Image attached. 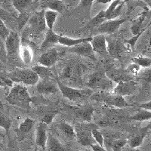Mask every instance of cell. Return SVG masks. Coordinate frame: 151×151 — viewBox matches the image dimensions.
Returning <instances> with one entry per match:
<instances>
[{
	"label": "cell",
	"mask_w": 151,
	"mask_h": 151,
	"mask_svg": "<svg viewBox=\"0 0 151 151\" xmlns=\"http://www.w3.org/2000/svg\"><path fill=\"white\" fill-rule=\"evenodd\" d=\"M6 101L10 104L27 110L30 108L32 103V98L26 86L17 83L12 87L6 97Z\"/></svg>",
	"instance_id": "obj_1"
},
{
	"label": "cell",
	"mask_w": 151,
	"mask_h": 151,
	"mask_svg": "<svg viewBox=\"0 0 151 151\" xmlns=\"http://www.w3.org/2000/svg\"><path fill=\"white\" fill-rule=\"evenodd\" d=\"M88 88L100 91H109L113 89V82L106 76L104 70H97L88 76L86 80Z\"/></svg>",
	"instance_id": "obj_2"
},
{
	"label": "cell",
	"mask_w": 151,
	"mask_h": 151,
	"mask_svg": "<svg viewBox=\"0 0 151 151\" xmlns=\"http://www.w3.org/2000/svg\"><path fill=\"white\" fill-rule=\"evenodd\" d=\"M55 79L58 83V86L61 92L62 95L70 101H77L80 100H85L88 98L92 95L94 91L90 88H74L70 86H66L59 80L57 76Z\"/></svg>",
	"instance_id": "obj_3"
},
{
	"label": "cell",
	"mask_w": 151,
	"mask_h": 151,
	"mask_svg": "<svg viewBox=\"0 0 151 151\" xmlns=\"http://www.w3.org/2000/svg\"><path fill=\"white\" fill-rule=\"evenodd\" d=\"M7 76L13 83L28 86L36 85L40 80L37 74L31 68H16Z\"/></svg>",
	"instance_id": "obj_4"
},
{
	"label": "cell",
	"mask_w": 151,
	"mask_h": 151,
	"mask_svg": "<svg viewBox=\"0 0 151 151\" xmlns=\"http://www.w3.org/2000/svg\"><path fill=\"white\" fill-rule=\"evenodd\" d=\"M81 76H82V70L81 66L75 61L67 62L64 64L60 70V75L58 76V79L61 82H70L71 83H80Z\"/></svg>",
	"instance_id": "obj_5"
},
{
	"label": "cell",
	"mask_w": 151,
	"mask_h": 151,
	"mask_svg": "<svg viewBox=\"0 0 151 151\" xmlns=\"http://www.w3.org/2000/svg\"><path fill=\"white\" fill-rule=\"evenodd\" d=\"M90 98L97 101L104 102L105 104L108 106H115L118 108H124L130 106L123 97L116 95L109 91H99L95 94L93 93Z\"/></svg>",
	"instance_id": "obj_6"
},
{
	"label": "cell",
	"mask_w": 151,
	"mask_h": 151,
	"mask_svg": "<svg viewBox=\"0 0 151 151\" xmlns=\"http://www.w3.org/2000/svg\"><path fill=\"white\" fill-rule=\"evenodd\" d=\"M21 46V37L15 31H10L5 41V48L7 59L9 60H17L19 56Z\"/></svg>",
	"instance_id": "obj_7"
},
{
	"label": "cell",
	"mask_w": 151,
	"mask_h": 151,
	"mask_svg": "<svg viewBox=\"0 0 151 151\" xmlns=\"http://www.w3.org/2000/svg\"><path fill=\"white\" fill-rule=\"evenodd\" d=\"M94 128L93 125H85L83 123L76 126V138L79 144L85 147H90L91 144L96 143L91 134V131Z\"/></svg>",
	"instance_id": "obj_8"
},
{
	"label": "cell",
	"mask_w": 151,
	"mask_h": 151,
	"mask_svg": "<svg viewBox=\"0 0 151 151\" xmlns=\"http://www.w3.org/2000/svg\"><path fill=\"white\" fill-rule=\"evenodd\" d=\"M151 16V11L149 8L145 5L144 7V10L141 12L139 16L132 21V25H131V32L134 36H137L138 34H141L146 30L148 27L151 25V21L149 23L147 27L144 26V21H146L147 18Z\"/></svg>",
	"instance_id": "obj_9"
},
{
	"label": "cell",
	"mask_w": 151,
	"mask_h": 151,
	"mask_svg": "<svg viewBox=\"0 0 151 151\" xmlns=\"http://www.w3.org/2000/svg\"><path fill=\"white\" fill-rule=\"evenodd\" d=\"M28 25L33 34H40L44 32L47 28L45 21V10L42 9L31 16L28 21Z\"/></svg>",
	"instance_id": "obj_10"
},
{
	"label": "cell",
	"mask_w": 151,
	"mask_h": 151,
	"mask_svg": "<svg viewBox=\"0 0 151 151\" xmlns=\"http://www.w3.org/2000/svg\"><path fill=\"white\" fill-rule=\"evenodd\" d=\"M36 91L41 95H51L59 91L55 78H46L40 79L36 84Z\"/></svg>",
	"instance_id": "obj_11"
},
{
	"label": "cell",
	"mask_w": 151,
	"mask_h": 151,
	"mask_svg": "<svg viewBox=\"0 0 151 151\" xmlns=\"http://www.w3.org/2000/svg\"><path fill=\"white\" fill-rule=\"evenodd\" d=\"M62 53L55 48H52L46 52H42L39 58V64L45 67H53L61 57Z\"/></svg>",
	"instance_id": "obj_12"
},
{
	"label": "cell",
	"mask_w": 151,
	"mask_h": 151,
	"mask_svg": "<svg viewBox=\"0 0 151 151\" xmlns=\"http://www.w3.org/2000/svg\"><path fill=\"white\" fill-rule=\"evenodd\" d=\"M137 88V83L134 80L126 81V82H120L117 83L116 86L113 88L111 92L119 96H129L134 94Z\"/></svg>",
	"instance_id": "obj_13"
},
{
	"label": "cell",
	"mask_w": 151,
	"mask_h": 151,
	"mask_svg": "<svg viewBox=\"0 0 151 151\" xmlns=\"http://www.w3.org/2000/svg\"><path fill=\"white\" fill-rule=\"evenodd\" d=\"M70 110L76 118L84 122H89L92 119L94 108L91 104H86L83 106H70Z\"/></svg>",
	"instance_id": "obj_14"
},
{
	"label": "cell",
	"mask_w": 151,
	"mask_h": 151,
	"mask_svg": "<svg viewBox=\"0 0 151 151\" xmlns=\"http://www.w3.org/2000/svg\"><path fill=\"white\" fill-rule=\"evenodd\" d=\"M126 19H115V20H109L106 21L98 27V31L101 34L112 35L116 32L123 24Z\"/></svg>",
	"instance_id": "obj_15"
},
{
	"label": "cell",
	"mask_w": 151,
	"mask_h": 151,
	"mask_svg": "<svg viewBox=\"0 0 151 151\" xmlns=\"http://www.w3.org/2000/svg\"><path fill=\"white\" fill-rule=\"evenodd\" d=\"M69 52L71 53L76 54L82 57H85L87 58L91 59L93 60H96L95 53L93 51L90 42H84L79 45L69 48Z\"/></svg>",
	"instance_id": "obj_16"
},
{
	"label": "cell",
	"mask_w": 151,
	"mask_h": 151,
	"mask_svg": "<svg viewBox=\"0 0 151 151\" xmlns=\"http://www.w3.org/2000/svg\"><path fill=\"white\" fill-rule=\"evenodd\" d=\"M106 41L108 55L114 58H120L123 51L122 44L121 43L120 40L114 36H106Z\"/></svg>",
	"instance_id": "obj_17"
},
{
	"label": "cell",
	"mask_w": 151,
	"mask_h": 151,
	"mask_svg": "<svg viewBox=\"0 0 151 151\" xmlns=\"http://www.w3.org/2000/svg\"><path fill=\"white\" fill-rule=\"evenodd\" d=\"M19 56L21 61L26 65H29L33 62L34 52L31 47L29 45L28 42L24 37L21 38V46L19 51Z\"/></svg>",
	"instance_id": "obj_18"
},
{
	"label": "cell",
	"mask_w": 151,
	"mask_h": 151,
	"mask_svg": "<svg viewBox=\"0 0 151 151\" xmlns=\"http://www.w3.org/2000/svg\"><path fill=\"white\" fill-rule=\"evenodd\" d=\"M93 51L94 53L101 55L102 57L108 56L107 47H106V35L99 34L92 37V40L90 42Z\"/></svg>",
	"instance_id": "obj_19"
},
{
	"label": "cell",
	"mask_w": 151,
	"mask_h": 151,
	"mask_svg": "<svg viewBox=\"0 0 151 151\" xmlns=\"http://www.w3.org/2000/svg\"><path fill=\"white\" fill-rule=\"evenodd\" d=\"M105 72H106V76H108L109 79H111L113 82H116V83H120V82L133 80V78H134L125 72V70H122L120 69L110 67Z\"/></svg>",
	"instance_id": "obj_20"
},
{
	"label": "cell",
	"mask_w": 151,
	"mask_h": 151,
	"mask_svg": "<svg viewBox=\"0 0 151 151\" xmlns=\"http://www.w3.org/2000/svg\"><path fill=\"white\" fill-rule=\"evenodd\" d=\"M37 111L40 113V116L41 118L40 122L48 125L52 123L59 110L55 106H46L40 107L38 109Z\"/></svg>",
	"instance_id": "obj_21"
},
{
	"label": "cell",
	"mask_w": 151,
	"mask_h": 151,
	"mask_svg": "<svg viewBox=\"0 0 151 151\" xmlns=\"http://www.w3.org/2000/svg\"><path fill=\"white\" fill-rule=\"evenodd\" d=\"M48 125L40 122L36 128V144L43 150H45L47 139H48Z\"/></svg>",
	"instance_id": "obj_22"
},
{
	"label": "cell",
	"mask_w": 151,
	"mask_h": 151,
	"mask_svg": "<svg viewBox=\"0 0 151 151\" xmlns=\"http://www.w3.org/2000/svg\"><path fill=\"white\" fill-rule=\"evenodd\" d=\"M60 36V35L55 33L53 29H48L46 34H45V40H43L41 46H40V51L45 52L52 48L54 45L58 44Z\"/></svg>",
	"instance_id": "obj_23"
},
{
	"label": "cell",
	"mask_w": 151,
	"mask_h": 151,
	"mask_svg": "<svg viewBox=\"0 0 151 151\" xmlns=\"http://www.w3.org/2000/svg\"><path fill=\"white\" fill-rule=\"evenodd\" d=\"M40 7L43 10H52L58 13H62L65 11V3L60 0H44L40 2Z\"/></svg>",
	"instance_id": "obj_24"
},
{
	"label": "cell",
	"mask_w": 151,
	"mask_h": 151,
	"mask_svg": "<svg viewBox=\"0 0 151 151\" xmlns=\"http://www.w3.org/2000/svg\"><path fill=\"white\" fill-rule=\"evenodd\" d=\"M92 40V37H86V38H79V39H73V38L68 37V36H62L60 35L58 40V44L61 45H64L68 48H72L79 45L80 43H83L84 42H91Z\"/></svg>",
	"instance_id": "obj_25"
},
{
	"label": "cell",
	"mask_w": 151,
	"mask_h": 151,
	"mask_svg": "<svg viewBox=\"0 0 151 151\" xmlns=\"http://www.w3.org/2000/svg\"><path fill=\"white\" fill-rule=\"evenodd\" d=\"M147 132L148 130L146 128H141L134 136H132L130 139L128 140L127 144H129L130 147L133 148V149L138 147H140L142 144L144 138H145L147 134Z\"/></svg>",
	"instance_id": "obj_26"
},
{
	"label": "cell",
	"mask_w": 151,
	"mask_h": 151,
	"mask_svg": "<svg viewBox=\"0 0 151 151\" xmlns=\"http://www.w3.org/2000/svg\"><path fill=\"white\" fill-rule=\"evenodd\" d=\"M35 121L33 120V119L26 118L20 124V125L18 126L17 129V134L18 135V137L23 139L26 134H27L28 133L31 132V130L33 129V126H34Z\"/></svg>",
	"instance_id": "obj_27"
},
{
	"label": "cell",
	"mask_w": 151,
	"mask_h": 151,
	"mask_svg": "<svg viewBox=\"0 0 151 151\" xmlns=\"http://www.w3.org/2000/svg\"><path fill=\"white\" fill-rule=\"evenodd\" d=\"M45 149L47 151H65V147L53 134H48Z\"/></svg>",
	"instance_id": "obj_28"
},
{
	"label": "cell",
	"mask_w": 151,
	"mask_h": 151,
	"mask_svg": "<svg viewBox=\"0 0 151 151\" xmlns=\"http://www.w3.org/2000/svg\"><path fill=\"white\" fill-rule=\"evenodd\" d=\"M32 70L37 74L40 79H46V78H55L52 70L48 67H43L42 65H36L32 67Z\"/></svg>",
	"instance_id": "obj_29"
},
{
	"label": "cell",
	"mask_w": 151,
	"mask_h": 151,
	"mask_svg": "<svg viewBox=\"0 0 151 151\" xmlns=\"http://www.w3.org/2000/svg\"><path fill=\"white\" fill-rule=\"evenodd\" d=\"M58 127L67 138L70 140H73L76 138L75 129L70 124L67 123V122H61L58 125Z\"/></svg>",
	"instance_id": "obj_30"
},
{
	"label": "cell",
	"mask_w": 151,
	"mask_h": 151,
	"mask_svg": "<svg viewBox=\"0 0 151 151\" xmlns=\"http://www.w3.org/2000/svg\"><path fill=\"white\" fill-rule=\"evenodd\" d=\"M32 2L33 1L30 0H14L12 1V5L14 9L19 12V14H21L27 13V10L33 4Z\"/></svg>",
	"instance_id": "obj_31"
},
{
	"label": "cell",
	"mask_w": 151,
	"mask_h": 151,
	"mask_svg": "<svg viewBox=\"0 0 151 151\" xmlns=\"http://www.w3.org/2000/svg\"><path fill=\"white\" fill-rule=\"evenodd\" d=\"M58 13L52 10H45V21L48 29H53Z\"/></svg>",
	"instance_id": "obj_32"
},
{
	"label": "cell",
	"mask_w": 151,
	"mask_h": 151,
	"mask_svg": "<svg viewBox=\"0 0 151 151\" xmlns=\"http://www.w3.org/2000/svg\"><path fill=\"white\" fill-rule=\"evenodd\" d=\"M130 119L131 120L139 121V122L150 120L151 119V111L141 108L134 116L130 117Z\"/></svg>",
	"instance_id": "obj_33"
},
{
	"label": "cell",
	"mask_w": 151,
	"mask_h": 151,
	"mask_svg": "<svg viewBox=\"0 0 151 151\" xmlns=\"http://www.w3.org/2000/svg\"><path fill=\"white\" fill-rule=\"evenodd\" d=\"M132 62L133 64H137L141 67H144V68H149L151 66L150 58L143 57L141 56V55H138V56L134 57V58H132Z\"/></svg>",
	"instance_id": "obj_34"
},
{
	"label": "cell",
	"mask_w": 151,
	"mask_h": 151,
	"mask_svg": "<svg viewBox=\"0 0 151 151\" xmlns=\"http://www.w3.org/2000/svg\"><path fill=\"white\" fill-rule=\"evenodd\" d=\"M104 21H106V14H105V10H102L98 13L95 17H93L91 21L88 23V26L90 27H98L101 24H103Z\"/></svg>",
	"instance_id": "obj_35"
},
{
	"label": "cell",
	"mask_w": 151,
	"mask_h": 151,
	"mask_svg": "<svg viewBox=\"0 0 151 151\" xmlns=\"http://www.w3.org/2000/svg\"><path fill=\"white\" fill-rule=\"evenodd\" d=\"M11 126H12V121L10 119L5 113L0 111V127L5 129L8 134Z\"/></svg>",
	"instance_id": "obj_36"
},
{
	"label": "cell",
	"mask_w": 151,
	"mask_h": 151,
	"mask_svg": "<svg viewBox=\"0 0 151 151\" xmlns=\"http://www.w3.org/2000/svg\"><path fill=\"white\" fill-rule=\"evenodd\" d=\"M91 134H92V137L94 141H95V142H96V144H98L101 147H104V140L103 134H102L101 132L98 131L97 128L94 127L91 131Z\"/></svg>",
	"instance_id": "obj_37"
},
{
	"label": "cell",
	"mask_w": 151,
	"mask_h": 151,
	"mask_svg": "<svg viewBox=\"0 0 151 151\" xmlns=\"http://www.w3.org/2000/svg\"><path fill=\"white\" fill-rule=\"evenodd\" d=\"M140 70H141V67L137 65V64H133V63L128 66L127 68L125 69V72L132 76H133V77L136 76H138Z\"/></svg>",
	"instance_id": "obj_38"
},
{
	"label": "cell",
	"mask_w": 151,
	"mask_h": 151,
	"mask_svg": "<svg viewBox=\"0 0 151 151\" xmlns=\"http://www.w3.org/2000/svg\"><path fill=\"white\" fill-rule=\"evenodd\" d=\"M128 140L119 139L113 141L112 144V148L113 151H123L124 147L127 144Z\"/></svg>",
	"instance_id": "obj_39"
},
{
	"label": "cell",
	"mask_w": 151,
	"mask_h": 151,
	"mask_svg": "<svg viewBox=\"0 0 151 151\" xmlns=\"http://www.w3.org/2000/svg\"><path fill=\"white\" fill-rule=\"evenodd\" d=\"M9 33H10V30L8 29V27L4 23L3 20L0 18V37L2 38L4 41H5Z\"/></svg>",
	"instance_id": "obj_40"
},
{
	"label": "cell",
	"mask_w": 151,
	"mask_h": 151,
	"mask_svg": "<svg viewBox=\"0 0 151 151\" xmlns=\"http://www.w3.org/2000/svg\"><path fill=\"white\" fill-rule=\"evenodd\" d=\"M122 2V1L120 0H114V1H112V2L110 3V6L108 7V9L105 10V14H106V21H107L108 17H110V14L113 13V12L116 9V8L118 6L119 4Z\"/></svg>",
	"instance_id": "obj_41"
},
{
	"label": "cell",
	"mask_w": 151,
	"mask_h": 151,
	"mask_svg": "<svg viewBox=\"0 0 151 151\" xmlns=\"http://www.w3.org/2000/svg\"><path fill=\"white\" fill-rule=\"evenodd\" d=\"M125 1H122V2L116 8L115 10L113 11V13L110 14V17L107 19V21H109V20H115V19L117 18V17H119V16L120 15L121 13H122V8H123V5L124 4H125Z\"/></svg>",
	"instance_id": "obj_42"
},
{
	"label": "cell",
	"mask_w": 151,
	"mask_h": 151,
	"mask_svg": "<svg viewBox=\"0 0 151 151\" xmlns=\"http://www.w3.org/2000/svg\"><path fill=\"white\" fill-rule=\"evenodd\" d=\"M140 76V79L146 81L147 83H151V68H149L147 70H144L138 74Z\"/></svg>",
	"instance_id": "obj_43"
},
{
	"label": "cell",
	"mask_w": 151,
	"mask_h": 151,
	"mask_svg": "<svg viewBox=\"0 0 151 151\" xmlns=\"http://www.w3.org/2000/svg\"><path fill=\"white\" fill-rule=\"evenodd\" d=\"M0 82H2V83H5L8 87L12 88L13 85H14V83L7 76L4 75V73L1 70V69H0Z\"/></svg>",
	"instance_id": "obj_44"
},
{
	"label": "cell",
	"mask_w": 151,
	"mask_h": 151,
	"mask_svg": "<svg viewBox=\"0 0 151 151\" xmlns=\"http://www.w3.org/2000/svg\"><path fill=\"white\" fill-rule=\"evenodd\" d=\"M90 147L93 150V151H106L104 147H101L98 144H96V143L91 144Z\"/></svg>",
	"instance_id": "obj_45"
},
{
	"label": "cell",
	"mask_w": 151,
	"mask_h": 151,
	"mask_svg": "<svg viewBox=\"0 0 151 151\" xmlns=\"http://www.w3.org/2000/svg\"><path fill=\"white\" fill-rule=\"evenodd\" d=\"M140 108L145 109V110H147L149 111H151V101L148 102H145V103L141 104L138 105Z\"/></svg>",
	"instance_id": "obj_46"
},
{
	"label": "cell",
	"mask_w": 151,
	"mask_h": 151,
	"mask_svg": "<svg viewBox=\"0 0 151 151\" xmlns=\"http://www.w3.org/2000/svg\"><path fill=\"white\" fill-rule=\"evenodd\" d=\"M7 59V56H6V52L5 50L2 49V48H0V60L2 61L5 62Z\"/></svg>",
	"instance_id": "obj_47"
},
{
	"label": "cell",
	"mask_w": 151,
	"mask_h": 151,
	"mask_svg": "<svg viewBox=\"0 0 151 151\" xmlns=\"http://www.w3.org/2000/svg\"><path fill=\"white\" fill-rule=\"evenodd\" d=\"M94 2H97L99 4H110L112 2V0H96V1H94Z\"/></svg>",
	"instance_id": "obj_48"
},
{
	"label": "cell",
	"mask_w": 151,
	"mask_h": 151,
	"mask_svg": "<svg viewBox=\"0 0 151 151\" xmlns=\"http://www.w3.org/2000/svg\"><path fill=\"white\" fill-rule=\"evenodd\" d=\"M144 3L146 4L147 6L149 8L150 10L151 11V0H145V1H144Z\"/></svg>",
	"instance_id": "obj_49"
},
{
	"label": "cell",
	"mask_w": 151,
	"mask_h": 151,
	"mask_svg": "<svg viewBox=\"0 0 151 151\" xmlns=\"http://www.w3.org/2000/svg\"><path fill=\"white\" fill-rule=\"evenodd\" d=\"M145 128H146V129H147L148 131L151 130V119H150V122H149V123H148L147 125L146 126H145Z\"/></svg>",
	"instance_id": "obj_50"
},
{
	"label": "cell",
	"mask_w": 151,
	"mask_h": 151,
	"mask_svg": "<svg viewBox=\"0 0 151 151\" xmlns=\"http://www.w3.org/2000/svg\"><path fill=\"white\" fill-rule=\"evenodd\" d=\"M0 86H2V87H5L6 85H5L4 83H2V82H0Z\"/></svg>",
	"instance_id": "obj_51"
},
{
	"label": "cell",
	"mask_w": 151,
	"mask_h": 151,
	"mask_svg": "<svg viewBox=\"0 0 151 151\" xmlns=\"http://www.w3.org/2000/svg\"><path fill=\"white\" fill-rule=\"evenodd\" d=\"M131 151H143V150H139V149H137V148H135V149H132Z\"/></svg>",
	"instance_id": "obj_52"
},
{
	"label": "cell",
	"mask_w": 151,
	"mask_h": 151,
	"mask_svg": "<svg viewBox=\"0 0 151 151\" xmlns=\"http://www.w3.org/2000/svg\"><path fill=\"white\" fill-rule=\"evenodd\" d=\"M33 151H39V150H38V148H34V150H33Z\"/></svg>",
	"instance_id": "obj_53"
},
{
	"label": "cell",
	"mask_w": 151,
	"mask_h": 151,
	"mask_svg": "<svg viewBox=\"0 0 151 151\" xmlns=\"http://www.w3.org/2000/svg\"><path fill=\"white\" fill-rule=\"evenodd\" d=\"M79 151H83V150H79Z\"/></svg>",
	"instance_id": "obj_54"
},
{
	"label": "cell",
	"mask_w": 151,
	"mask_h": 151,
	"mask_svg": "<svg viewBox=\"0 0 151 151\" xmlns=\"http://www.w3.org/2000/svg\"><path fill=\"white\" fill-rule=\"evenodd\" d=\"M5 151H9V150H5Z\"/></svg>",
	"instance_id": "obj_55"
}]
</instances>
